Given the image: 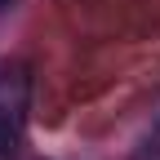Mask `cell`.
<instances>
[{"mask_svg":"<svg viewBox=\"0 0 160 160\" xmlns=\"http://www.w3.org/2000/svg\"><path fill=\"white\" fill-rule=\"evenodd\" d=\"M5 151H13V125H9V116L0 111V156Z\"/></svg>","mask_w":160,"mask_h":160,"instance_id":"1","label":"cell"},{"mask_svg":"<svg viewBox=\"0 0 160 160\" xmlns=\"http://www.w3.org/2000/svg\"><path fill=\"white\" fill-rule=\"evenodd\" d=\"M5 5H9V0H0V9H5Z\"/></svg>","mask_w":160,"mask_h":160,"instance_id":"2","label":"cell"}]
</instances>
